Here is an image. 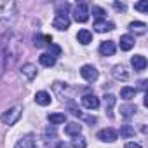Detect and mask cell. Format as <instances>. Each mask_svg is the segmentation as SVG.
<instances>
[{"label": "cell", "mask_w": 148, "mask_h": 148, "mask_svg": "<svg viewBox=\"0 0 148 148\" xmlns=\"http://www.w3.org/2000/svg\"><path fill=\"white\" fill-rule=\"evenodd\" d=\"M16 18V2H2L0 4V21L4 25L12 23Z\"/></svg>", "instance_id": "cell-1"}, {"label": "cell", "mask_w": 148, "mask_h": 148, "mask_svg": "<svg viewBox=\"0 0 148 148\" xmlns=\"http://www.w3.org/2000/svg\"><path fill=\"white\" fill-rule=\"evenodd\" d=\"M21 112H23V108L21 106H12V108H9V110H5L4 113H2V122L5 124V125H14L18 120H19V117H21Z\"/></svg>", "instance_id": "cell-2"}, {"label": "cell", "mask_w": 148, "mask_h": 148, "mask_svg": "<svg viewBox=\"0 0 148 148\" xmlns=\"http://www.w3.org/2000/svg\"><path fill=\"white\" fill-rule=\"evenodd\" d=\"M73 18L77 23H86L89 19V7L86 4H77L73 9Z\"/></svg>", "instance_id": "cell-3"}, {"label": "cell", "mask_w": 148, "mask_h": 148, "mask_svg": "<svg viewBox=\"0 0 148 148\" xmlns=\"http://www.w3.org/2000/svg\"><path fill=\"white\" fill-rule=\"evenodd\" d=\"M7 37H9V33H5L2 38H0V79H2L4 70H5V58H7Z\"/></svg>", "instance_id": "cell-4"}, {"label": "cell", "mask_w": 148, "mask_h": 148, "mask_svg": "<svg viewBox=\"0 0 148 148\" xmlns=\"http://www.w3.org/2000/svg\"><path fill=\"white\" fill-rule=\"evenodd\" d=\"M80 75L87 80V82H96L98 80V70L92 64H84L80 68Z\"/></svg>", "instance_id": "cell-5"}, {"label": "cell", "mask_w": 148, "mask_h": 148, "mask_svg": "<svg viewBox=\"0 0 148 148\" xmlns=\"http://www.w3.org/2000/svg\"><path fill=\"white\" fill-rule=\"evenodd\" d=\"M117 131L115 129H112V127H106V129H101L99 132H98V139H101V141H106V143H113L115 139H117Z\"/></svg>", "instance_id": "cell-6"}, {"label": "cell", "mask_w": 148, "mask_h": 148, "mask_svg": "<svg viewBox=\"0 0 148 148\" xmlns=\"http://www.w3.org/2000/svg\"><path fill=\"white\" fill-rule=\"evenodd\" d=\"M52 26L58 28V30H66L70 26V18L68 14H56L54 21H52Z\"/></svg>", "instance_id": "cell-7"}, {"label": "cell", "mask_w": 148, "mask_h": 148, "mask_svg": "<svg viewBox=\"0 0 148 148\" xmlns=\"http://www.w3.org/2000/svg\"><path fill=\"white\" fill-rule=\"evenodd\" d=\"M82 105L87 108V110H96L99 106V99L94 96V94H86L82 98Z\"/></svg>", "instance_id": "cell-8"}, {"label": "cell", "mask_w": 148, "mask_h": 148, "mask_svg": "<svg viewBox=\"0 0 148 148\" xmlns=\"http://www.w3.org/2000/svg\"><path fill=\"white\" fill-rule=\"evenodd\" d=\"M131 64L134 66V70L136 71H143L145 68H146V58L145 56H141V54H136V56H132V59H131Z\"/></svg>", "instance_id": "cell-9"}, {"label": "cell", "mask_w": 148, "mask_h": 148, "mask_svg": "<svg viewBox=\"0 0 148 148\" xmlns=\"http://www.w3.org/2000/svg\"><path fill=\"white\" fill-rule=\"evenodd\" d=\"M112 73H113V77L117 80H127L129 79V73H127V70H125L124 64H115L113 70H112Z\"/></svg>", "instance_id": "cell-10"}, {"label": "cell", "mask_w": 148, "mask_h": 148, "mask_svg": "<svg viewBox=\"0 0 148 148\" xmlns=\"http://www.w3.org/2000/svg\"><path fill=\"white\" fill-rule=\"evenodd\" d=\"M113 28H115L113 23H108V21H103V19H96V21H94V30L99 32V33L110 32V30H113Z\"/></svg>", "instance_id": "cell-11"}, {"label": "cell", "mask_w": 148, "mask_h": 148, "mask_svg": "<svg viewBox=\"0 0 148 148\" xmlns=\"http://www.w3.org/2000/svg\"><path fill=\"white\" fill-rule=\"evenodd\" d=\"M99 52L103 56H113L115 54V42L113 40H106L99 45Z\"/></svg>", "instance_id": "cell-12"}, {"label": "cell", "mask_w": 148, "mask_h": 148, "mask_svg": "<svg viewBox=\"0 0 148 148\" xmlns=\"http://www.w3.org/2000/svg\"><path fill=\"white\" fill-rule=\"evenodd\" d=\"M35 101H37V105H40V106H47V105H51V94L45 92V91H38V92L35 94Z\"/></svg>", "instance_id": "cell-13"}, {"label": "cell", "mask_w": 148, "mask_h": 148, "mask_svg": "<svg viewBox=\"0 0 148 148\" xmlns=\"http://www.w3.org/2000/svg\"><path fill=\"white\" fill-rule=\"evenodd\" d=\"M51 42H52L51 35H35L33 38L35 47H45V45H51Z\"/></svg>", "instance_id": "cell-14"}, {"label": "cell", "mask_w": 148, "mask_h": 148, "mask_svg": "<svg viewBox=\"0 0 148 148\" xmlns=\"http://www.w3.org/2000/svg\"><path fill=\"white\" fill-rule=\"evenodd\" d=\"M21 75L26 77L28 80H33L35 75H37V68H35L33 64H25V66L21 68Z\"/></svg>", "instance_id": "cell-15"}, {"label": "cell", "mask_w": 148, "mask_h": 148, "mask_svg": "<svg viewBox=\"0 0 148 148\" xmlns=\"http://www.w3.org/2000/svg\"><path fill=\"white\" fill-rule=\"evenodd\" d=\"M129 30L134 32L136 35H145V33H146V25L141 23V21H132V23L129 25Z\"/></svg>", "instance_id": "cell-16"}, {"label": "cell", "mask_w": 148, "mask_h": 148, "mask_svg": "<svg viewBox=\"0 0 148 148\" xmlns=\"http://www.w3.org/2000/svg\"><path fill=\"white\" fill-rule=\"evenodd\" d=\"M80 131H82V125L77 124V122H71V124H68V125L64 127V132H66L68 136H79Z\"/></svg>", "instance_id": "cell-17"}, {"label": "cell", "mask_w": 148, "mask_h": 148, "mask_svg": "<svg viewBox=\"0 0 148 148\" xmlns=\"http://www.w3.org/2000/svg\"><path fill=\"white\" fill-rule=\"evenodd\" d=\"M77 40H79L80 44L87 45L89 42H92V33H91L89 30H80V32L77 33Z\"/></svg>", "instance_id": "cell-18"}, {"label": "cell", "mask_w": 148, "mask_h": 148, "mask_svg": "<svg viewBox=\"0 0 148 148\" xmlns=\"http://www.w3.org/2000/svg\"><path fill=\"white\" fill-rule=\"evenodd\" d=\"M134 47V38L131 35H122L120 37V49L122 51H129Z\"/></svg>", "instance_id": "cell-19"}, {"label": "cell", "mask_w": 148, "mask_h": 148, "mask_svg": "<svg viewBox=\"0 0 148 148\" xmlns=\"http://www.w3.org/2000/svg\"><path fill=\"white\" fill-rule=\"evenodd\" d=\"M38 61H40V64H42V66H47V68H51V66H54V63H56V58H52L51 54L44 52V54L38 58Z\"/></svg>", "instance_id": "cell-20"}, {"label": "cell", "mask_w": 148, "mask_h": 148, "mask_svg": "<svg viewBox=\"0 0 148 148\" xmlns=\"http://www.w3.org/2000/svg\"><path fill=\"white\" fill-rule=\"evenodd\" d=\"M115 101H117V98H115L113 94H106V96H105V110L108 112L110 117H112V110H113V106H115Z\"/></svg>", "instance_id": "cell-21"}, {"label": "cell", "mask_w": 148, "mask_h": 148, "mask_svg": "<svg viewBox=\"0 0 148 148\" xmlns=\"http://www.w3.org/2000/svg\"><path fill=\"white\" fill-rule=\"evenodd\" d=\"M134 96H136V89H134V87H122V89H120V98H122V99L129 101V99H132Z\"/></svg>", "instance_id": "cell-22"}, {"label": "cell", "mask_w": 148, "mask_h": 148, "mask_svg": "<svg viewBox=\"0 0 148 148\" xmlns=\"http://www.w3.org/2000/svg\"><path fill=\"white\" fill-rule=\"evenodd\" d=\"M32 145H33V136L28 134V136H25L23 139H19L14 148H32Z\"/></svg>", "instance_id": "cell-23"}, {"label": "cell", "mask_w": 148, "mask_h": 148, "mask_svg": "<svg viewBox=\"0 0 148 148\" xmlns=\"http://www.w3.org/2000/svg\"><path fill=\"white\" fill-rule=\"evenodd\" d=\"M120 113H122V117L129 119L136 113V106L134 105H124V106H120Z\"/></svg>", "instance_id": "cell-24"}, {"label": "cell", "mask_w": 148, "mask_h": 148, "mask_svg": "<svg viewBox=\"0 0 148 148\" xmlns=\"http://www.w3.org/2000/svg\"><path fill=\"white\" fill-rule=\"evenodd\" d=\"M64 120H66L64 113H49V122H51V124H54V125L63 124Z\"/></svg>", "instance_id": "cell-25"}, {"label": "cell", "mask_w": 148, "mask_h": 148, "mask_svg": "<svg viewBox=\"0 0 148 148\" xmlns=\"http://www.w3.org/2000/svg\"><path fill=\"white\" fill-rule=\"evenodd\" d=\"M120 136H122V138H131V136H134V127H132V125H122V127H120Z\"/></svg>", "instance_id": "cell-26"}, {"label": "cell", "mask_w": 148, "mask_h": 148, "mask_svg": "<svg viewBox=\"0 0 148 148\" xmlns=\"http://www.w3.org/2000/svg\"><path fill=\"white\" fill-rule=\"evenodd\" d=\"M71 146H73V148H86V146H87V141H86V138H82V136H77L75 139H73Z\"/></svg>", "instance_id": "cell-27"}, {"label": "cell", "mask_w": 148, "mask_h": 148, "mask_svg": "<svg viewBox=\"0 0 148 148\" xmlns=\"http://www.w3.org/2000/svg\"><path fill=\"white\" fill-rule=\"evenodd\" d=\"M47 54H51L52 58H58V56L61 54V49H59L58 45H54V44H51V45H49V52H47Z\"/></svg>", "instance_id": "cell-28"}, {"label": "cell", "mask_w": 148, "mask_h": 148, "mask_svg": "<svg viewBox=\"0 0 148 148\" xmlns=\"http://www.w3.org/2000/svg\"><path fill=\"white\" fill-rule=\"evenodd\" d=\"M134 9L139 11V12H148V2H138L134 5Z\"/></svg>", "instance_id": "cell-29"}, {"label": "cell", "mask_w": 148, "mask_h": 148, "mask_svg": "<svg viewBox=\"0 0 148 148\" xmlns=\"http://www.w3.org/2000/svg\"><path fill=\"white\" fill-rule=\"evenodd\" d=\"M92 14H94L98 19H101V18L105 16V11H103L101 7H98V5H92Z\"/></svg>", "instance_id": "cell-30"}, {"label": "cell", "mask_w": 148, "mask_h": 148, "mask_svg": "<svg viewBox=\"0 0 148 148\" xmlns=\"http://www.w3.org/2000/svg\"><path fill=\"white\" fill-rule=\"evenodd\" d=\"M68 4H61L59 7H58V11H56V14H68Z\"/></svg>", "instance_id": "cell-31"}, {"label": "cell", "mask_w": 148, "mask_h": 148, "mask_svg": "<svg viewBox=\"0 0 148 148\" xmlns=\"http://www.w3.org/2000/svg\"><path fill=\"white\" fill-rule=\"evenodd\" d=\"M113 7L117 11H125V4H122V2H113Z\"/></svg>", "instance_id": "cell-32"}, {"label": "cell", "mask_w": 148, "mask_h": 148, "mask_svg": "<svg viewBox=\"0 0 148 148\" xmlns=\"http://www.w3.org/2000/svg\"><path fill=\"white\" fill-rule=\"evenodd\" d=\"M125 148H141V145L139 143H127Z\"/></svg>", "instance_id": "cell-33"}]
</instances>
